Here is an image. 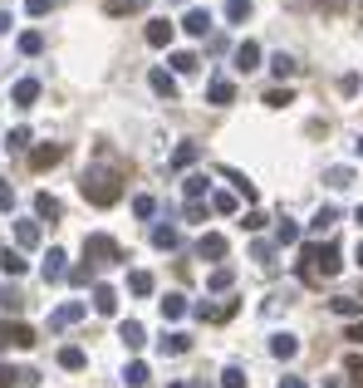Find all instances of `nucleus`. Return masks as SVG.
<instances>
[{
	"label": "nucleus",
	"instance_id": "55",
	"mask_svg": "<svg viewBox=\"0 0 363 388\" xmlns=\"http://www.w3.org/2000/svg\"><path fill=\"white\" fill-rule=\"evenodd\" d=\"M354 261H359V266H363V241H359V251H354Z\"/></svg>",
	"mask_w": 363,
	"mask_h": 388
},
{
	"label": "nucleus",
	"instance_id": "13",
	"mask_svg": "<svg viewBox=\"0 0 363 388\" xmlns=\"http://www.w3.org/2000/svg\"><path fill=\"white\" fill-rule=\"evenodd\" d=\"M148 84H153V94H157V98H177V79H172L167 69H153V74H148Z\"/></svg>",
	"mask_w": 363,
	"mask_h": 388
},
{
	"label": "nucleus",
	"instance_id": "56",
	"mask_svg": "<svg viewBox=\"0 0 363 388\" xmlns=\"http://www.w3.org/2000/svg\"><path fill=\"white\" fill-rule=\"evenodd\" d=\"M354 148H359V158H363V138H359V143H354Z\"/></svg>",
	"mask_w": 363,
	"mask_h": 388
},
{
	"label": "nucleus",
	"instance_id": "28",
	"mask_svg": "<svg viewBox=\"0 0 363 388\" xmlns=\"http://www.w3.org/2000/svg\"><path fill=\"white\" fill-rule=\"evenodd\" d=\"M334 221H339V211H334V206H319V211H314V221H309V231H314V236H324Z\"/></svg>",
	"mask_w": 363,
	"mask_h": 388
},
{
	"label": "nucleus",
	"instance_id": "36",
	"mask_svg": "<svg viewBox=\"0 0 363 388\" xmlns=\"http://www.w3.org/2000/svg\"><path fill=\"white\" fill-rule=\"evenodd\" d=\"M182 314H186V300L182 295H167L162 300V319H182Z\"/></svg>",
	"mask_w": 363,
	"mask_h": 388
},
{
	"label": "nucleus",
	"instance_id": "30",
	"mask_svg": "<svg viewBox=\"0 0 363 388\" xmlns=\"http://www.w3.org/2000/svg\"><path fill=\"white\" fill-rule=\"evenodd\" d=\"M196 69H201V59H196V54H186V49L172 54V74H196Z\"/></svg>",
	"mask_w": 363,
	"mask_h": 388
},
{
	"label": "nucleus",
	"instance_id": "46",
	"mask_svg": "<svg viewBox=\"0 0 363 388\" xmlns=\"http://www.w3.org/2000/svg\"><path fill=\"white\" fill-rule=\"evenodd\" d=\"M186 221H206V201H186Z\"/></svg>",
	"mask_w": 363,
	"mask_h": 388
},
{
	"label": "nucleus",
	"instance_id": "7",
	"mask_svg": "<svg viewBox=\"0 0 363 388\" xmlns=\"http://www.w3.org/2000/svg\"><path fill=\"white\" fill-rule=\"evenodd\" d=\"M64 261H69V256H64L59 246H49V256H44V281H49V286L69 276V266H64Z\"/></svg>",
	"mask_w": 363,
	"mask_h": 388
},
{
	"label": "nucleus",
	"instance_id": "39",
	"mask_svg": "<svg viewBox=\"0 0 363 388\" xmlns=\"http://www.w3.org/2000/svg\"><path fill=\"white\" fill-rule=\"evenodd\" d=\"M186 349H191L186 334H167V339H162V354H186Z\"/></svg>",
	"mask_w": 363,
	"mask_h": 388
},
{
	"label": "nucleus",
	"instance_id": "22",
	"mask_svg": "<svg viewBox=\"0 0 363 388\" xmlns=\"http://www.w3.org/2000/svg\"><path fill=\"white\" fill-rule=\"evenodd\" d=\"M206 98H211V103H231V98H236V84H231V79H211V84H206Z\"/></svg>",
	"mask_w": 363,
	"mask_h": 388
},
{
	"label": "nucleus",
	"instance_id": "5",
	"mask_svg": "<svg viewBox=\"0 0 363 388\" xmlns=\"http://www.w3.org/2000/svg\"><path fill=\"white\" fill-rule=\"evenodd\" d=\"M236 69H241V74H256V69H261V45H256V40H241V45H236Z\"/></svg>",
	"mask_w": 363,
	"mask_h": 388
},
{
	"label": "nucleus",
	"instance_id": "38",
	"mask_svg": "<svg viewBox=\"0 0 363 388\" xmlns=\"http://www.w3.org/2000/svg\"><path fill=\"white\" fill-rule=\"evenodd\" d=\"M221 172H226V177H231V182H236V192L246 196V201H256V187H251V182H246V177H241V172H236V167H221Z\"/></svg>",
	"mask_w": 363,
	"mask_h": 388
},
{
	"label": "nucleus",
	"instance_id": "4",
	"mask_svg": "<svg viewBox=\"0 0 363 388\" xmlns=\"http://www.w3.org/2000/svg\"><path fill=\"white\" fill-rule=\"evenodd\" d=\"M0 349H35V329L20 319H0Z\"/></svg>",
	"mask_w": 363,
	"mask_h": 388
},
{
	"label": "nucleus",
	"instance_id": "47",
	"mask_svg": "<svg viewBox=\"0 0 363 388\" xmlns=\"http://www.w3.org/2000/svg\"><path fill=\"white\" fill-rule=\"evenodd\" d=\"M10 148H30V128H15L10 133Z\"/></svg>",
	"mask_w": 363,
	"mask_h": 388
},
{
	"label": "nucleus",
	"instance_id": "10",
	"mask_svg": "<svg viewBox=\"0 0 363 388\" xmlns=\"http://www.w3.org/2000/svg\"><path fill=\"white\" fill-rule=\"evenodd\" d=\"M15 246L20 251H35L40 246V221H15Z\"/></svg>",
	"mask_w": 363,
	"mask_h": 388
},
{
	"label": "nucleus",
	"instance_id": "43",
	"mask_svg": "<svg viewBox=\"0 0 363 388\" xmlns=\"http://www.w3.org/2000/svg\"><path fill=\"white\" fill-rule=\"evenodd\" d=\"M266 103H270V108H285V103H294V94H290V89H270Z\"/></svg>",
	"mask_w": 363,
	"mask_h": 388
},
{
	"label": "nucleus",
	"instance_id": "34",
	"mask_svg": "<svg viewBox=\"0 0 363 388\" xmlns=\"http://www.w3.org/2000/svg\"><path fill=\"white\" fill-rule=\"evenodd\" d=\"M226 20H231V25L251 20V0H226Z\"/></svg>",
	"mask_w": 363,
	"mask_h": 388
},
{
	"label": "nucleus",
	"instance_id": "33",
	"mask_svg": "<svg viewBox=\"0 0 363 388\" xmlns=\"http://www.w3.org/2000/svg\"><path fill=\"white\" fill-rule=\"evenodd\" d=\"M275 241H280V246H294V241H299V226H294V221L285 216V221L275 226Z\"/></svg>",
	"mask_w": 363,
	"mask_h": 388
},
{
	"label": "nucleus",
	"instance_id": "41",
	"mask_svg": "<svg viewBox=\"0 0 363 388\" xmlns=\"http://www.w3.org/2000/svg\"><path fill=\"white\" fill-rule=\"evenodd\" d=\"M329 187H354V172L349 167H329Z\"/></svg>",
	"mask_w": 363,
	"mask_h": 388
},
{
	"label": "nucleus",
	"instance_id": "24",
	"mask_svg": "<svg viewBox=\"0 0 363 388\" xmlns=\"http://www.w3.org/2000/svg\"><path fill=\"white\" fill-rule=\"evenodd\" d=\"M133 10H148V0H103V15H133Z\"/></svg>",
	"mask_w": 363,
	"mask_h": 388
},
{
	"label": "nucleus",
	"instance_id": "11",
	"mask_svg": "<svg viewBox=\"0 0 363 388\" xmlns=\"http://www.w3.org/2000/svg\"><path fill=\"white\" fill-rule=\"evenodd\" d=\"M226 251H231V246H226V236H216V231H211V236H201V246H196V256H201V261H221Z\"/></svg>",
	"mask_w": 363,
	"mask_h": 388
},
{
	"label": "nucleus",
	"instance_id": "12",
	"mask_svg": "<svg viewBox=\"0 0 363 388\" xmlns=\"http://www.w3.org/2000/svg\"><path fill=\"white\" fill-rule=\"evenodd\" d=\"M0 271H5V276L15 281V276H25V271H30V261H25V256H20L15 246H5V251H0Z\"/></svg>",
	"mask_w": 363,
	"mask_h": 388
},
{
	"label": "nucleus",
	"instance_id": "27",
	"mask_svg": "<svg viewBox=\"0 0 363 388\" xmlns=\"http://www.w3.org/2000/svg\"><path fill=\"white\" fill-rule=\"evenodd\" d=\"M0 310H5V314H20V310H25V295L15 290V286H0Z\"/></svg>",
	"mask_w": 363,
	"mask_h": 388
},
{
	"label": "nucleus",
	"instance_id": "32",
	"mask_svg": "<svg viewBox=\"0 0 363 388\" xmlns=\"http://www.w3.org/2000/svg\"><path fill=\"white\" fill-rule=\"evenodd\" d=\"M40 49H44V35L40 30H25L20 35V54H40Z\"/></svg>",
	"mask_w": 363,
	"mask_h": 388
},
{
	"label": "nucleus",
	"instance_id": "53",
	"mask_svg": "<svg viewBox=\"0 0 363 388\" xmlns=\"http://www.w3.org/2000/svg\"><path fill=\"white\" fill-rule=\"evenodd\" d=\"M280 388H309V384H304V379H285Z\"/></svg>",
	"mask_w": 363,
	"mask_h": 388
},
{
	"label": "nucleus",
	"instance_id": "15",
	"mask_svg": "<svg viewBox=\"0 0 363 388\" xmlns=\"http://www.w3.org/2000/svg\"><path fill=\"white\" fill-rule=\"evenodd\" d=\"M59 158H64V143H44V148H35V153H30V163H35V167H54Z\"/></svg>",
	"mask_w": 363,
	"mask_h": 388
},
{
	"label": "nucleus",
	"instance_id": "40",
	"mask_svg": "<svg viewBox=\"0 0 363 388\" xmlns=\"http://www.w3.org/2000/svg\"><path fill=\"white\" fill-rule=\"evenodd\" d=\"M221 388H246V369H236V364H231V369L221 374Z\"/></svg>",
	"mask_w": 363,
	"mask_h": 388
},
{
	"label": "nucleus",
	"instance_id": "17",
	"mask_svg": "<svg viewBox=\"0 0 363 388\" xmlns=\"http://www.w3.org/2000/svg\"><path fill=\"white\" fill-rule=\"evenodd\" d=\"M270 354L275 359H294L299 354V339L294 334H270Z\"/></svg>",
	"mask_w": 363,
	"mask_h": 388
},
{
	"label": "nucleus",
	"instance_id": "31",
	"mask_svg": "<svg viewBox=\"0 0 363 388\" xmlns=\"http://www.w3.org/2000/svg\"><path fill=\"white\" fill-rule=\"evenodd\" d=\"M196 158H201V148H196V143H182L177 153H172V167H191Z\"/></svg>",
	"mask_w": 363,
	"mask_h": 388
},
{
	"label": "nucleus",
	"instance_id": "54",
	"mask_svg": "<svg viewBox=\"0 0 363 388\" xmlns=\"http://www.w3.org/2000/svg\"><path fill=\"white\" fill-rule=\"evenodd\" d=\"M5 30H10V15H5V10H0V35H5Z\"/></svg>",
	"mask_w": 363,
	"mask_h": 388
},
{
	"label": "nucleus",
	"instance_id": "45",
	"mask_svg": "<svg viewBox=\"0 0 363 388\" xmlns=\"http://www.w3.org/2000/svg\"><path fill=\"white\" fill-rule=\"evenodd\" d=\"M69 281H74V286H89V281H93V266H74V271H69Z\"/></svg>",
	"mask_w": 363,
	"mask_h": 388
},
{
	"label": "nucleus",
	"instance_id": "35",
	"mask_svg": "<svg viewBox=\"0 0 363 388\" xmlns=\"http://www.w3.org/2000/svg\"><path fill=\"white\" fill-rule=\"evenodd\" d=\"M128 290L133 295H153V276H148V271H133V276H128Z\"/></svg>",
	"mask_w": 363,
	"mask_h": 388
},
{
	"label": "nucleus",
	"instance_id": "3",
	"mask_svg": "<svg viewBox=\"0 0 363 388\" xmlns=\"http://www.w3.org/2000/svg\"><path fill=\"white\" fill-rule=\"evenodd\" d=\"M84 256H89V266H113V261H123V246L113 236L93 231V236H84Z\"/></svg>",
	"mask_w": 363,
	"mask_h": 388
},
{
	"label": "nucleus",
	"instance_id": "9",
	"mask_svg": "<svg viewBox=\"0 0 363 388\" xmlns=\"http://www.w3.org/2000/svg\"><path fill=\"white\" fill-rule=\"evenodd\" d=\"M172 35H177V25H167V20H153V25H148V45H153V49H167Z\"/></svg>",
	"mask_w": 363,
	"mask_h": 388
},
{
	"label": "nucleus",
	"instance_id": "6",
	"mask_svg": "<svg viewBox=\"0 0 363 388\" xmlns=\"http://www.w3.org/2000/svg\"><path fill=\"white\" fill-rule=\"evenodd\" d=\"M79 319H84V305L69 300V305H59V310L49 314V329H69V324H79Z\"/></svg>",
	"mask_w": 363,
	"mask_h": 388
},
{
	"label": "nucleus",
	"instance_id": "29",
	"mask_svg": "<svg viewBox=\"0 0 363 388\" xmlns=\"http://www.w3.org/2000/svg\"><path fill=\"white\" fill-rule=\"evenodd\" d=\"M148 379H153V374H148V364H138V359H133V364H128V374H123V384H128V388H143Z\"/></svg>",
	"mask_w": 363,
	"mask_h": 388
},
{
	"label": "nucleus",
	"instance_id": "49",
	"mask_svg": "<svg viewBox=\"0 0 363 388\" xmlns=\"http://www.w3.org/2000/svg\"><path fill=\"white\" fill-rule=\"evenodd\" d=\"M10 384H20V374H15L10 364H0V388H10Z\"/></svg>",
	"mask_w": 363,
	"mask_h": 388
},
{
	"label": "nucleus",
	"instance_id": "21",
	"mask_svg": "<svg viewBox=\"0 0 363 388\" xmlns=\"http://www.w3.org/2000/svg\"><path fill=\"white\" fill-rule=\"evenodd\" d=\"M15 103H20V108H30V103H35V98H40V79H20V84H15Z\"/></svg>",
	"mask_w": 363,
	"mask_h": 388
},
{
	"label": "nucleus",
	"instance_id": "42",
	"mask_svg": "<svg viewBox=\"0 0 363 388\" xmlns=\"http://www.w3.org/2000/svg\"><path fill=\"white\" fill-rule=\"evenodd\" d=\"M133 211H138V216H143V221H148V216H153V211H157V201H153V196H133Z\"/></svg>",
	"mask_w": 363,
	"mask_h": 388
},
{
	"label": "nucleus",
	"instance_id": "48",
	"mask_svg": "<svg viewBox=\"0 0 363 388\" xmlns=\"http://www.w3.org/2000/svg\"><path fill=\"white\" fill-rule=\"evenodd\" d=\"M49 5H54V0H25V10H30V15H49Z\"/></svg>",
	"mask_w": 363,
	"mask_h": 388
},
{
	"label": "nucleus",
	"instance_id": "57",
	"mask_svg": "<svg viewBox=\"0 0 363 388\" xmlns=\"http://www.w3.org/2000/svg\"><path fill=\"white\" fill-rule=\"evenodd\" d=\"M354 221H359V226H363V206H359V216H354Z\"/></svg>",
	"mask_w": 363,
	"mask_h": 388
},
{
	"label": "nucleus",
	"instance_id": "2",
	"mask_svg": "<svg viewBox=\"0 0 363 388\" xmlns=\"http://www.w3.org/2000/svg\"><path fill=\"white\" fill-rule=\"evenodd\" d=\"M339 266H344V261H339V246H329V241H324V246H314V241L304 246V281L339 276Z\"/></svg>",
	"mask_w": 363,
	"mask_h": 388
},
{
	"label": "nucleus",
	"instance_id": "52",
	"mask_svg": "<svg viewBox=\"0 0 363 388\" xmlns=\"http://www.w3.org/2000/svg\"><path fill=\"white\" fill-rule=\"evenodd\" d=\"M167 388H211L206 379H191V384H167Z\"/></svg>",
	"mask_w": 363,
	"mask_h": 388
},
{
	"label": "nucleus",
	"instance_id": "23",
	"mask_svg": "<svg viewBox=\"0 0 363 388\" xmlns=\"http://www.w3.org/2000/svg\"><path fill=\"white\" fill-rule=\"evenodd\" d=\"M59 364H64V369H74V374H79V369H84V364H89V354H84V349H79V344H64V349H59Z\"/></svg>",
	"mask_w": 363,
	"mask_h": 388
},
{
	"label": "nucleus",
	"instance_id": "20",
	"mask_svg": "<svg viewBox=\"0 0 363 388\" xmlns=\"http://www.w3.org/2000/svg\"><path fill=\"white\" fill-rule=\"evenodd\" d=\"M182 192H186V201H201V196L211 192V182H206V172H191V177L182 182Z\"/></svg>",
	"mask_w": 363,
	"mask_h": 388
},
{
	"label": "nucleus",
	"instance_id": "14",
	"mask_svg": "<svg viewBox=\"0 0 363 388\" xmlns=\"http://www.w3.org/2000/svg\"><path fill=\"white\" fill-rule=\"evenodd\" d=\"M93 310L98 314H118V290L113 286H93Z\"/></svg>",
	"mask_w": 363,
	"mask_h": 388
},
{
	"label": "nucleus",
	"instance_id": "26",
	"mask_svg": "<svg viewBox=\"0 0 363 388\" xmlns=\"http://www.w3.org/2000/svg\"><path fill=\"white\" fill-rule=\"evenodd\" d=\"M334 305V314H344V319H359L363 314V300H354V295H339V300H329Z\"/></svg>",
	"mask_w": 363,
	"mask_h": 388
},
{
	"label": "nucleus",
	"instance_id": "51",
	"mask_svg": "<svg viewBox=\"0 0 363 388\" xmlns=\"http://www.w3.org/2000/svg\"><path fill=\"white\" fill-rule=\"evenodd\" d=\"M344 339H354V344H363V319H354V324H349V334H344Z\"/></svg>",
	"mask_w": 363,
	"mask_h": 388
},
{
	"label": "nucleus",
	"instance_id": "1",
	"mask_svg": "<svg viewBox=\"0 0 363 388\" xmlns=\"http://www.w3.org/2000/svg\"><path fill=\"white\" fill-rule=\"evenodd\" d=\"M79 192H84V201H93V206H113V201L123 196V182H118V172H84Z\"/></svg>",
	"mask_w": 363,
	"mask_h": 388
},
{
	"label": "nucleus",
	"instance_id": "50",
	"mask_svg": "<svg viewBox=\"0 0 363 388\" xmlns=\"http://www.w3.org/2000/svg\"><path fill=\"white\" fill-rule=\"evenodd\" d=\"M10 206H15V187H5V182H0V211H10Z\"/></svg>",
	"mask_w": 363,
	"mask_h": 388
},
{
	"label": "nucleus",
	"instance_id": "25",
	"mask_svg": "<svg viewBox=\"0 0 363 388\" xmlns=\"http://www.w3.org/2000/svg\"><path fill=\"white\" fill-rule=\"evenodd\" d=\"M177 226H153V246H157V251H177Z\"/></svg>",
	"mask_w": 363,
	"mask_h": 388
},
{
	"label": "nucleus",
	"instance_id": "37",
	"mask_svg": "<svg viewBox=\"0 0 363 388\" xmlns=\"http://www.w3.org/2000/svg\"><path fill=\"white\" fill-rule=\"evenodd\" d=\"M270 69L280 74V79H290V74H299V64H294L290 54H275V59H270Z\"/></svg>",
	"mask_w": 363,
	"mask_h": 388
},
{
	"label": "nucleus",
	"instance_id": "16",
	"mask_svg": "<svg viewBox=\"0 0 363 388\" xmlns=\"http://www.w3.org/2000/svg\"><path fill=\"white\" fill-rule=\"evenodd\" d=\"M118 339H123L128 349H143V344H148V334H143L138 319H123V324H118Z\"/></svg>",
	"mask_w": 363,
	"mask_h": 388
},
{
	"label": "nucleus",
	"instance_id": "8",
	"mask_svg": "<svg viewBox=\"0 0 363 388\" xmlns=\"http://www.w3.org/2000/svg\"><path fill=\"white\" fill-rule=\"evenodd\" d=\"M182 30H186V35H196V40H206V30H211V10H186Z\"/></svg>",
	"mask_w": 363,
	"mask_h": 388
},
{
	"label": "nucleus",
	"instance_id": "18",
	"mask_svg": "<svg viewBox=\"0 0 363 388\" xmlns=\"http://www.w3.org/2000/svg\"><path fill=\"white\" fill-rule=\"evenodd\" d=\"M231 286H236V271H231V266H216V271H211V276H206V290H231Z\"/></svg>",
	"mask_w": 363,
	"mask_h": 388
},
{
	"label": "nucleus",
	"instance_id": "19",
	"mask_svg": "<svg viewBox=\"0 0 363 388\" xmlns=\"http://www.w3.org/2000/svg\"><path fill=\"white\" fill-rule=\"evenodd\" d=\"M35 211H40L44 221H59V211H64V206H59V196H49V192H35Z\"/></svg>",
	"mask_w": 363,
	"mask_h": 388
},
{
	"label": "nucleus",
	"instance_id": "44",
	"mask_svg": "<svg viewBox=\"0 0 363 388\" xmlns=\"http://www.w3.org/2000/svg\"><path fill=\"white\" fill-rule=\"evenodd\" d=\"M211 206H216V211H226V216H231V211H236V196H231V192H216V196H211Z\"/></svg>",
	"mask_w": 363,
	"mask_h": 388
}]
</instances>
